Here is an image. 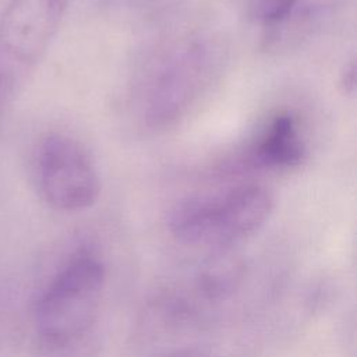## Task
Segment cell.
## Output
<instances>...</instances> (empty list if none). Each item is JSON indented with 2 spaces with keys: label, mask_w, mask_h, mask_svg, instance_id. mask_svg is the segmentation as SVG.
<instances>
[{
  "label": "cell",
  "mask_w": 357,
  "mask_h": 357,
  "mask_svg": "<svg viewBox=\"0 0 357 357\" xmlns=\"http://www.w3.org/2000/svg\"><path fill=\"white\" fill-rule=\"evenodd\" d=\"M106 286V265L88 248L75 251L40 293L35 305L39 340L52 351L93 332Z\"/></svg>",
  "instance_id": "cell-1"
},
{
  "label": "cell",
  "mask_w": 357,
  "mask_h": 357,
  "mask_svg": "<svg viewBox=\"0 0 357 357\" xmlns=\"http://www.w3.org/2000/svg\"><path fill=\"white\" fill-rule=\"evenodd\" d=\"M272 211L273 197L265 187L238 185L181 201L170 212L169 229L185 245L233 248L257 233Z\"/></svg>",
  "instance_id": "cell-2"
},
{
  "label": "cell",
  "mask_w": 357,
  "mask_h": 357,
  "mask_svg": "<svg viewBox=\"0 0 357 357\" xmlns=\"http://www.w3.org/2000/svg\"><path fill=\"white\" fill-rule=\"evenodd\" d=\"M220 63V47L211 38H191L172 49L145 85V123L155 130L177 124L206 92Z\"/></svg>",
  "instance_id": "cell-3"
},
{
  "label": "cell",
  "mask_w": 357,
  "mask_h": 357,
  "mask_svg": "<svg viewBox=\"0 0 357 357\" xmlns=\"http://www.w3.org/2000/svg\"><path fill=\"white\" fill-rule=\"evenodd\" d=\"M33 173L42 199L56 211L79 212L98 201L100 180L95 162L70 135L52 132L39 141Z\"/></svg>",
  "instance_id": "cell-4"
},
{
  "label": "cell",
  "mask_w": 357,
  "mask_h": 357,
  "mask_svg": "<svg viewBox=\"0 0 357 357\" xmlns=\"http://www.w3.org/2000/svg\"><path fill=\"white\" fill-rule=\"evenodd\" d=\"M70 0H10L0 18V86L11 93L39 63Z\"/></svg>",
  "instance_id": "cell-5"
},
{
  "label": "cell",
  "mask_w": 357,
  "mask_h": 357,
  "mask_svg": "<svg viewBox=\"0 0 357 357\" xmlns=\"http://www.w3.org/2000/svg\"><path fill=\"white\" fill-rule=\"evenodd\" d=\"M307 155L297 117L290 112L276 113L247 149L241 163L254 169L284 170L298 166Z\"/></svg>",
  "instance_id": "cell-6"
},
{
  "label": "cell",
  "mask_w": 357,
  "mask_h": 357,
  "mask_svg": "<svg viewBox=\"0 0 357 357\" xmlns=\"http://www.w3.org/2000/svg\"><path fill=\"white\" fill-rule=\"evenodd\" d=\"M197 273V291L208 301H220L233 296L247 275L244 259L233 248L213 250Z\"/></svg>",
  "instance_id": "cell-7"
},
{
  "label": "cell",
  "mask_w": 357,
  "mask_h": 357,
  "mask_svg": "<svg viewBox=\"0 0 357 357\" xmlns=\"http://www.w3.org/2000/svg\"><path fill=\"white\" fill-rule=\"evenodd\" d=\"M301 0H248L250 18L264 26L275 28L284 22Z\"/></svg>",
  "instance_id": "cell-8"
},
{
  "label": "cell",
  "mask_w": 357,
  "mask_h": 357,
  "mask_svg": "<svg viewBox=\"0 0 357 357\" xmlns=\"http://www.w3.org/2000/svg\"><path fill=\"white\" fill-rule=\"evenodd\" d=\"M100 349V339L96 333L92 332L73 344L53 350V356L50 357H98Z\"/></svg>",
  "instance_id": "cell-9"
},
{
  "label": "cell",
  "mask_w": 357,
  "mask_h": 357,
  "mask_svg": "<svg viewBox=\"0 0 357 357\" xmlns=\"http://www.w3.org/2000/svg\"><path fill=\"white\" fill-rule=\"evenodd\" d=\"M340 84H342V86H343L346 93H349V95L354 93V88H356V64H354L353 60L344 67V71L342 73Z\"/></svg>",
  "instance_id": "cell-10"
},
{
  "label": "cell",
  "mask_w": 357,
  "mask_h": 357,
  "mask_svg": "<svg viewBox=\"0 0 357 357\" xmlns=\"http://www.w3.org/2000/svg\"><path fill=\"white\" fill-rule=\"evenodd\" d=\"M174 357H213V356L201 349H188V350L177 353Z\"/></svg>",
  "instance_id": "cell-11"
},
{
  "label": "cell",
  "mask_w": 357,
  "mask_h": 357,
  "mask_svg": "<svg viewBox=\"0 0 357 357\" xmlns=\"http://www.w3.org/2000/svg\"><path fill=\"white\" fill-rule=\"evenodd\" d=\"M10 93L3 88V86H0V112H1V107H3V105H4V102H6V98L8 96Z\"/></svg>",
  "instance_id": "cell-12"
}]
</instances>
